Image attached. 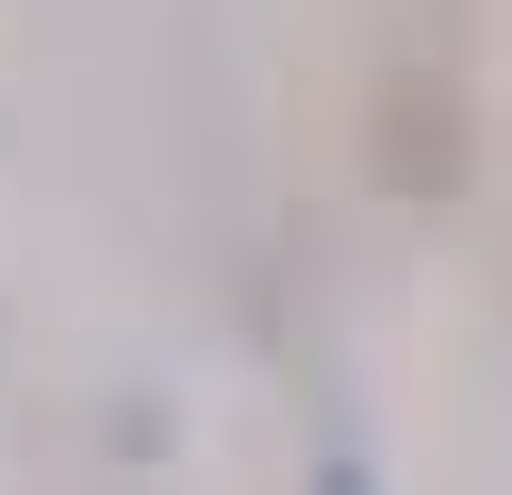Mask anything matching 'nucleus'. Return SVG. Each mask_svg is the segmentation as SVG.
Here are the masks:
<instances>
[{"mask_svg":"<svg viewBox=\"0 0 512 495\" xmlns=\"http://www.w3.org/2000/svg\"><path fill=\"white\" fill-rule=\"evenodd\" d=\"M314 495H380V479H364V462H314Z\"/></svg>","mask_w":512,"mask_h":495,"instance_id":"nucleus-1","label":"nucleus"}]
</instances>
